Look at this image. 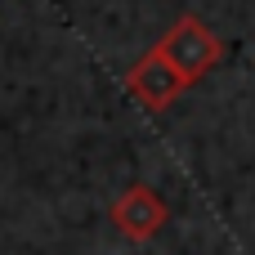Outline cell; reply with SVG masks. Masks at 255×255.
Returning <instances> with one entry per match:
<instances>
[{
    "instance_id": "obj_1",
    "label": "cell",
    "mask_w": 255,
    "mask_h": 255,
    "mask_svg": "<svg viewBox=\"0 0 255 255\" xmlns=\"http://www.w3.org/2000/svg\"><path fill=\"white\" fill-rule=\"evenodd\" d=\"M152 49H157L188 85H197V81H202L211 67H220V58H224V40H220L197 13H179Z\"/></svg>"
},
{
    "instance_id": "obj_2",
    "label": "cell",
    "mask_w": 255,
    "mask_h": 255,
    "mask_svg": "<svg viewBox=\"0 0 255 255\" xmlns=\"http://www.w3.org/2000/svg\"><path fill=\"white\" fill-rule=\"evenodd\" d=\"M108 220H112V229H117L121 238H130V242H152V238L170 224V206H166V197H161L157 188L130 184V188H121V197L108 206Z\"/></svg>"
},
{
    "instance_id": "obj_3",
    "label": "cell",
    "mask_w": 255,
    "mask_h": 255,
    "mask_svg": "<svg viewBox=\"0 0 255 255\" xmlns=\"http://www.w3.org/2000/svg\"><path fill=\"white\" fill-rule=\"evenodd\" d=\"M126 90H130V99H134L143 112H166V108L188 90V81H184L157 49H148V54H139L134 67L126 72Z\"/></svg>"
}]
</instances>
